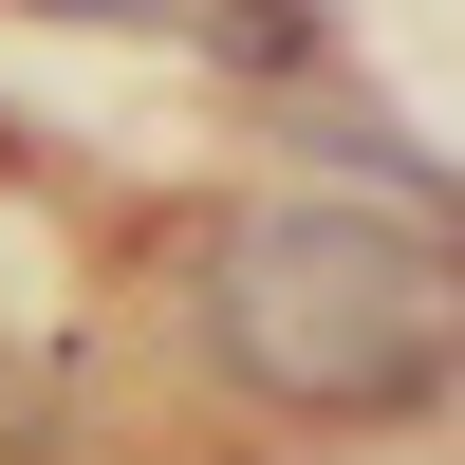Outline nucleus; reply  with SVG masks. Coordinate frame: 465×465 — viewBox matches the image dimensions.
<instances>
[{"label":"nucleus","mask_w":465,"mask_h":465,"mask_svg":"<svg viewBox=\"0 0 465 465\" xmlns=\"http://www.w3.org/2000/svg\"><path fill=\"white\" fill-rule=\"evenodd\" d=\"M205 335L261 410L298 429H372V410L447 391V261L372 205H261L205 261Z\"/></svg>","instance_id":"f257e3e1"}]
</instances>
